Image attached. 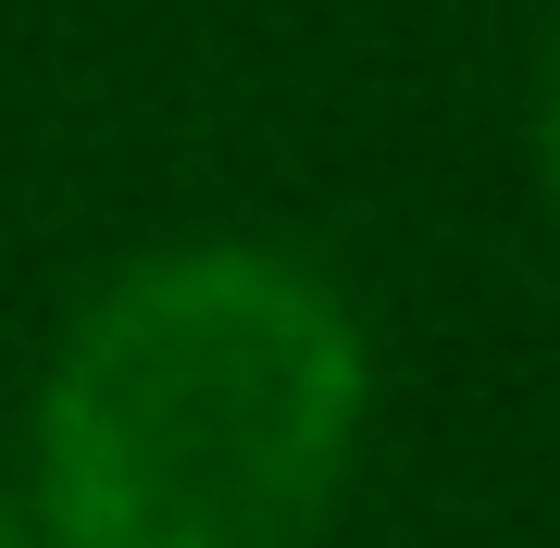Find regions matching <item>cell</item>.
I'll return each instance as SVG.
<instances>
[{"instance_id":"cell-1","label":"cell","mask_w":560,"mask_h":548,"mask_svg":"<svg viewBox=\"0 0 560 548\" xmlns=\"http://www.w3.org/2000/svg\"><path fill=\"white\" fill-rule=\"evenodd\" d=\"M361 424V325L312 263L187 237L75 312L38 399L62 548H300Z\"/></svg>"},{"instance_id":"cell-2","label":"cell","mask_w":560,"mask_h":548,"mask_svg":"<svg viewBox=\"0 0 560 548\" xmlns=\"http://www.w3.org/2000/svg\"><path fill=\"white\" fill-rule=\"evenodd\" d=\"M548 163H560V62H548Z\"/></svg>"},{"instance_id":"cell-3","label":"cell","mask_w":560,"mask_h":548,"mask_svg":"<svg viewBox=\"0 0 560 548\" xmlns=\"http://www.w3.org/2000/svg\"><path fill=\"white\" fill-rule=\"evenodd\" d=\"M0 548H25V524H13V511H0Z\"/></svg>"}]
</instances>
